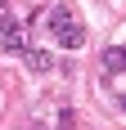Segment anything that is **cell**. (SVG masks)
Listing matches in <instances>:
<instances>
[{
  "label": "cell",
  "instance_id": "cell-3",
  "mask_svg": "<svg viewBox=\"0 0 126 130\" xmlns=\"http://www.w3.org/2000/svg\"><path fill=\"white\" fill-rule=\"evenodd\" d=\"M68 23H77V13L68 9V5H54V9L45 13V27H50V36H54V31H63Z\"/></svg>",
  "mask_w": 126,
  "mask_h": 130
},
{
  "label": "cell",
  "instance_id": "cell-4",
  "mask_svg": "<svg viewBox=\"0 0 126 130\" xmlns=\"http://www.w3.org/2000/svg\"><path fill=\"white\" fill-rule=\"evenodd\" d=\"M23 63L32 67V72H50V67H54V54L50 50H23Z\"/></svg>",
  "mask_w": 126,
  "mask_h": 130
},
{
  "label": "cell",
  "instance_id": "cell-6",
  "mask_svg": "<svg viewBox=\"0 0 126 130\" xmlns=\"http://www.w3.org/2000/svg\"><path fill=\"white\" fill-rule=\"evenodd\" d=\"M5 5H9V0H0V13H5Z\"/></svg>",
  "mask_w": 126,
  "mask_h": 130
},
{
  "label": "cell",
  "instance_id": "cell-2",
  "mask_svg": "<svg viewBox=\"0 0 126 130\" xmlns=\"http://www.w3.org/2000/svg\"><path fill=\"white\" fill-rule=\"evenodd\" d=\"M54 40H59L63 50H81V45H86V27H81V23H68L63 31H54Z\"/></svg>",
  "mask_w": 126,
  "mask_h": 130
},
{
  "label": "cell",
  "instance_id": "cell-5",
  "mask_svg": "<svg viewBox=\"0 0 126 130\" xmlns=\"http://www.w3.org/2000/svg\"><path fill=\"white\" fill-rule=\"evenodd\" d=\"M122 67H126V50H122V45H108V50H104V72L117 76Z\"/></svg>",
  "mask_w": 126,
  "mask_h": 130
},
{
  "label": "cell",
  "instance_id": "cell-1",
  "mask_svg": "<svg viewBox=\"0 0 126 130\" xmlns=\"http://www.w3.org/2000/svg\"><path fill=\"white\" fill-rule=\"evenodd\" d=\"M0 50L5 54H23L27 50V31H23L18 18H5V23H0Z\"/></svg>",
  "mask_w": 126,
  "mask_h": 130
}]
</instances>
